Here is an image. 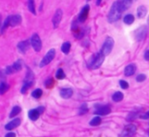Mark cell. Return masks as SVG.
Segmentation results:
<instances>
[{
  "label": "cell",
  "mask_w": 149,
  "mask_h": 137,
  "mask_svg": "<svg viewBox=\"0 0 149 137\" xmlns=\"http://www.w3.org/2000/svg\"><path fill=\"white\" fill-rule=\"evenodd\" d=\"M105 57L106 56L101 52L93 55L91 57V59H89V61H88L89 68H91V69H98V68H100L102 66V64H103V62L105 60Z\"/></svg>",
  "instance_id": "cell-1"
},
{
  "label": "cell",
  "mask_w": 149,
  "mask_h": 137,
  "mask_svg": "<svg viewBox=\"0 0 149 137\" xmlns=\"http://www.w3.org/2000/svg\"><path fill=\"white\" fill-rule=\"evenodd\" d=\"M121 11L120 10V9L118 8L117 6V3L116 2H114L111 7V10L108 13V16H107V20L109 23H115L117 22L120 17H121Z\"/></svg>",
  "instance_id": "cell-2"
},
{
  "label": "cell",
  "mask_w": 149,
  "mask_h": 137,
  "mask_svg": "<svg viewBox=\"0 0 149 137\" xmlns=\"http://www.w3.org/2000/svg\"><path fill=\"white\" fill-rule=\"evenodd\" d=\"M113 45H114V40L113 39V38L111 37H107L101 47V50L100 52L105 55V56H107L108 54L111 53L113 48Z\"/></svg>",
  "instance_id": "cell-3"
},
{
  "label": "cell",
  "mask_w": 149,
  "mask_h": 137,
  "mask_svg": "<svg viewBox=\"0 0 149 137\" xmlns=\"http://www.w3.org/2000/svg\"><path fill=\"white\" fill-rule=\"evenodd\" d=\"M148 28L147 25H142L141 27H139L138 29L135 30L134 31V36H135V39L138 41V42H141L143 41L147 35H148Z\"/></svg>",
  "instance_id": "cell-4"
},
{
  "label": "cell",
  "mask_w": 149,
  "mask_h": 137,
  "mask_svg": "<svg viewBox=\"0 0 149 137\" xmlns=\"http://www.w3.org/2000/svg\"><path fill=\"white\" fill-rule=\"evenodd\" d=\"M55 54H56L55 49H51L50 51H48V52L45 55V57L41 60L39 66L40 67H44V66H47L48 64H50L53 60V59L55 58Z\"/></svg>",
  "instance_id": "cell-5"
},
{
  "label": "cell",
  "mask_w": 149,
  "mask_h": 137,
  "mask_svg": "<svg viewBox=\"0 0 149 137\" xmlns=\"http://www.w3.org/2000/svg\"><path fill=\"white\" fill-rule=\"evenodd\" d=\"M22 66H23V61L19 59V60L16 61L13 65L7 66L4 73H5V74H11V73H17L22 69Z\"/></svg>",
  "instance_id": "cell-6"
},
{
  "label": "cell",
  "mask_w": 149,
  "mask_h": 137,
  "mask_svg": "<svg viewBox=\"0 0 149 137\" xmlns=\"http://www.w3.org/2000/svg\"><path fill=\"white\" fill-rule=\"evenodd\" d=\"M31 45L34 48L36 52H39L42 48V42L39 38V36L37 33H34L32 37L31 38Z\"/></svg>",
  "instance_id": "cell-7"
},
{
  "label": "cell",
  "mask_w": 149,
  "mask_h": 137,
  "mask_svg": "<svg viewBox=\"0 0 149 137\" xmlns=\"http://www.w3.org/2000/svg\"><path fill=\"white\" fill-rule=\"evenodd\" d=\"M136 131H137V128L135 125L134 124H129V125H127L122 133L120 134L121 136H133L136 134Z\"/></svg>",
  "instance_id": "cell-8"
},
{
  "label": "cell",
  "mask_w": 149,
  "mask_h": 137,
  "mask_svg": "<svg viewBox=\"0 0 149 137\" xmlns=\"http://www.w3.org/2000/svg\"><path fill=\"white\" fill-rule=\"evenodd\" d=\"M44 110H45L44 107H39V108H35V109H31L29 111L28 116L31 121H37L39 118L40 115L44 112Z\"/></svg>",
  "instance_id": "cell-9"
},
{
  "label": "cell",
  "mask_w": 149,
  "mask_h": 137,
  "mask_svg": "<svg viewBox=\"0 0 149 137\" xmlns=\"http://www.w3.org/2000/svg\"><path fill=\"white\" fill-rule=\"evenodd\" d=\"M89 11H90V6H89L88 4L85 5V6L81 9V10H80V12H79V17H78L79 22H80V23L85 22V21L86 20V18L88 17Z\"/></svg>",
  "instance_id": "cell-10"
},
{
  "label": "cell",
  "mask_w": 149,
  "mask_h": 137,
  "mask_svg": "<svg viewBox=\"0 0 149 137\" xmlns=\"http://www.w3.org/2000/svg\"><path fill=\"white\" fill-rule=\"evenodd\" d=\"M117 6L121 12L127 10L133 3V0H117Z\"/></svg>",
  "instance_id": "cell-11"
},
{
  "label": "cell",
  "mask_w": 149,
  "mask_h": 137,
  "mask_svg": "<svg viewBox=\"0 0 149 137\" xmlns=\"http://www.w3.org/2000/svg\"><path fill=\"white\" fill-rule=\"evenodd\" d=\"M62 16H63L62 10L61 9H58L56 10V12L54 13L53 17H52V24H53V27L55 29L58 28V26L59 25V24L61 22V19H62Z\"/></svg>",
  "instance_id": "cell-12"
},
{
  "label": "cell",
  "mask_w": 149,
  "mask_h": 137,
  "mask_svg": "<svg viewBox=\"0 0 149 137\" xmlns=\"http://www.w3.org/2000/svg\"><path fill=\"white\" fill-rule=\"evenodd\" d=\"M111 113V108L108 106H96L94 114L99 115H107Z\"/></svg>",
  "instance_id": "cell-13"
},
{
  "label": "cell",
  "mask_w": 149,
  "mask_h": 137,
  "mask_svg": "<svg viewBox=\"0 0 149 137\" xmlns=\"http://www.w3.org/2000/svg\"><path fill=\"white\" fill-rule=\"evenodd\" d=\"M136 65L135 64H129L128 66H127L125 67V70H124V73L127 77H130L132 75H134L136 72Z\"/></svg>",
  "instance_id": "cell-14"
},
{
  "label": "cell",
  "mask_w": 149,
  "mask_h": 137,
  "mask_svg": "<svg viewBox=\"0 0 149 137\" xmlns=\"http://www.w3.org/2000/svg\"><path fill=\"white\" fill-rule=\"evenodd\" d=\"M73 90L70 87H64L60 90V96L63 99H69L72 96Z\"/></svg>",
  "instance_id": "cell-15"
},
{
  "label": "cell",
  "mask_w": 149,
  "mask_h": 137,
  "mask_svg": "<svg viewBox=\"0 0 149 137\" xmlns=\"http://www.w3.org/2000/svg\"><path fill=\"white\" fill-rule=\"evenodd\" d=\"M21 123V120L20 118H16V119H13L11 122H10L9 123H7L5 125V129L6 130H11L13 129H16L17 127H18Z\"/></svg>",
  "instance_id": "cell-16"
},
{
  "label": "cell",
  "mask_w": 149,
  "mask_h": 137,
  "mask_svg": "<svg viewBox=\"0 0 149 137\" xmlns=\"http://www.w3.org/2000/svg\"><path fill=\"white\" fill-rule=\"evenodd\" d=\"M21 21H22V17L18 14L10 17V26H17L21 23Z\"/></svg>",
  "instance_id": "cell-17"
},
{
  "label": "cell",
  "mask_w": 149,
  "mask_h": 137,
  "mask_svg": "<svg viewBox=\"0 0 149 137\" xmlns=\"http://www.w3.org/2000/svg\"><path fill=\"white\" fill-rule=\"evenodd\" d=\"M30 43L29 40H24V41H22V42H19L17 44V48H18V51L22 53H24L28 48H29V45H30Z\"/></svg>",
  "instance_id": "cell-18"
},
{
  "label": "cell",
  "mask_w": 149,
  "mask_h": 137,
  "mask_svg": "<svg viewBox=\"0 0 149 137\" xmlns=\"http://www.w3.org/2000/svg\"><path fill=\"white\" fill-rule=\"evenodd\" d=\"M147 13H148V10H147L146 6L141 5V6L138 7V9H137V17H138L139 18H143V17H145L146 15H147Z\"/></svg>",
  "instance_id": "cell-19"
},
{
  "label": "cell",
  "mask_w": 149,
  "mask_h": 137,
  "mask_svg": "<svg viewBox=\"0 0 149 137\" xmlns=\"http://www.w3.org/2000/svg\"><path fill=\"white\" fill-rule=\"evenodd\" d=\"M33 84V80H24V85L21 88V93L22 94H25L26 91L32 86Z\"/></svg>",
  "instance_id": "cell-20"
},
{
  "label": "cell",
  "mask_w": 149,
  "mask_h": 137,
  "mask_svg": "<svg viewBox=\"0 0 149 137\" xmlns=\"http://www.w3.org/2000/svg\"><path fill=\"white\" fill-rule=\"evenodd\" d=\"M113 101H115V102H120L123 100L124 98V94L121 93V92H115L113 94Z\"/></svg>",
  "instance_id": "cell-21"
},
{
  "label": "cell",
  "mask_w": 149,
  "mask_h": 137,
  "mask_svg": "<svg viewBox=\"0 0 149 137\" xmlns=\"http://www.w3.org/2000/svg\"><path fill=\"white\" fill-rule=\"evenodd\" d=\"M123 21L126 24H132L134 21V16L133 14H127L124 17Z\"/></svg>",
  "instance_id": "cell-22"
},
{
  "label": "cell",
  "mask_w": 149,
  "mask_h": 137,
  "mask_svg": "<svg viewBox=\"0 0 149 137\" xmlns=\"http://www.w3.org/2000/svg\"><path fill=\"white\" fill-rule=\"evenodd\" d=\"M71 49V43L70 42H65L62 46H61V51L65 53V54H68Z\"/></svg>",
  "instance_id": "cell-23"
},
{
  "label": "cell",
  "mask_w": 149,
  "mask_h": 137,
  "mask_svg": "<svg viewBox=\"0 0 149 137\" xmlns=\"http://www.w3.org/2000/svg\"><path fill=\"white\" fill-rule=\"evenodd\" d=\"M100 123H101V119H100V116L93 117V118L90 121V122H89V124H90L91 126H93V127L99 126Z\"/></svg>",
  "instance_id": "cell-24"
},
{
  "label": "cell",
  "mask_w": 149,
  "mask_h": 137,
  "mask_svg": "<svg viewBox=\"0 0 149 137\" xmlns=\"http://www.w3.org/2000/svg\"><path fill=\"white\" fill-rule=\"evenodd\" d=\"M20 111H21L20 107H18V106L13 107V108L11 109V112H10V118H13L14 116L17 115L20 113Z\"/></svg>",
  "instance_id": "cell-25"
},
{
  "label": "cell",
  "mask_w": 149,
  "mask_h": 137,
  "mask_svg": "<svg viewBox=\"0 0 149 137\" xmlns=\"http://www.w3.org/2000/svg\"><path fill=\"white\" fill-rule=\"evenodd\" d=\"M28 9L32 14H36V10H35V3L34 0H28Z\"/></svg>",
  "instance_id": "cell-26"
},
{
  "label": "cell",
  "mask_w": 149,
  "mask_h": 137,
  "mask_svg": "<svg viewBox=\"0 0 149 137\" xmlns=\"http://www.w3.org/2000/svg\"><path fill=\"white\" fill-rule=\"evenodd\" d=\"M8 89H9V85L6 83V81L0 84V94H3L8 91Z\"/></svg>",
  "instance_id": "cell-27"
},
{
  "label": "cell",
  "mask_w": 149,
  "mask_h": 137,
  "mask_svg": "<svg viewBox=\"0 0 149 137\" xmlns=\"http://www.w3.org/2000/svg\"><path fill=\"white\" fill-rule=\"evenodd\" d=\"M42 94H43V92H42V90L41 89H35L32 93H31V96L33 97V98H35V99H39L41 96H42Z\"/></svg>",
  "instance_id": "cell-28"
},
{
  "label": "cell",
  "mask_w": 149,
  "mask_h": 137,
  "mask_svg": "<svg viewBox=\"0 0 149 137\" xmlns=\"http://www.w3.org/2000/svg\"><path fill=\"white\" fill-rule=\"evenodd\" d=\"M87 111H88L87 104H86V103H84V104H82V105H81V107H80V108H79V115H85V114H86V113H87Z\"/></svg>",
  "instance_id": "cell-29"
},
{
  "label": "cell",
  "mask_w": 149,
  "mask_h": 137,
  "mask_svg": "<svg viewBox=\"0 0 149 137\" xmlns=\"http://www.w3.org/2000/svg\"><path fill=\"white\" fill-rule=\"evenodd\" d=\"M56 78L58 80H64L65 78V73H64V71L61 68H59L57 71V73H56Z\"/></svg>",
  "instance_id": "cell-30"
},
{
  "label": "cell",
  "mask_w": 149,
  "mask_h": 137,
  "mask_svg": "<svg viewBox=\"0 0 149 137\" xmlns=\"http://www.w3.org/2000/svg\"><path fill=\"white\" fill-rule=\"evenodd\" d=\"M10 25V17H6V19L4 20V23H3V26H2V28H1V31H0V33H3L7 28H8V26Z\"/></svg>",
  "instance_id": "cell-31"
},
{
  "label": "cell",
  "mask_w": 149,
  "mask_h": 137,
  "mask_svg": "<svg viewBox=\"0 0 149 137\" xmlns=\"http://www.w3.org/2000/svg\"><path fill=\"white\" fill-rule=\"evenodd\" d=\"M53 84H54L53 80H52V78H49L48 80H46L45 86V87H47V88H51V87H53Z\"/></svg>",
  "instance_id": "cell-32"
},
{
  "label": "cell",
  "mask_w": 149,
  "mask_h": 137,
  "mask_svg": "<svg viewBox=\"0 0 149 137\" xmlns=\"http://www.w3.org/2000/svg\"><path fill=\"white\" fill-rule=\"evenodd\" d=\"M120 87H121L122 89H127L128 87H129L128 83H127L126 80H120Z\"/></svg>",
  "instance_id": "cell-33"
},
{
  "label": "cell",
  "mask_w": 149,
  "mask_h": 137,
  "mask_svg": "<svg viewBox=\"0 0 149 137\" xmlns=\"http://www.w3.org/2000/svg\"><path fill=\"white\" fill-rule=\"evenodd\" d=\"M146 79H147L146 74H139V75L136 77V80H137L138 82H143V81L146 80Z\"/></svg>",
  "instance_id": "cell-34"
},
{
  "label": "cell",
  "mask_w": 149,
  "mask_h": 137,
  "mask_svg": "<svg viewBox=\"0 0 149 137\" xmlns=\"http://www.w3.org/2000/svg\"><path fill=\"white\" fill-rule=\"evenodd\" d=\"M5 81V74L3 71H0V84Z\"/></svg>",
  "instance_id": "cell-35"
},
{
  "label": "cell",
  "mask_w": 149,
  "mask_h": 137,
  "mask_svg": "<svg viewBox=\"0 0 149 137\" xmlns=\"http://www.w3.org/2000/svg\"><path fill=\"white\" fill-rule=\"evenodd\" d=\"M144 59L147 60V61H149V50H147L144 53Z\"/></svg>",
  "instance_id": "cell-36"
},
{
  "label": "cell",
  "mask_w": 149,
  "mask_h": 137,
  "mask_svg": "<svg viewBox=\"0 0 149 137\" xmlns=\"http://www.w3.org/2000/svg\"><path fill=\"white\" fill-rule=\"evenodd\" d=\"M141 119H144V120H148V119H149V111H148L145 115H141Z\"/></svg>",
  "instance_id": "cell-37"
},
{
  "label": "cell",
  "mask_w": 149,
  "mask_h": 137,
  "mask_svg": "<svg viewBox=\"0 0 149 137\" xmlns=\"http://www.w3.org/2000/svg\"><path fill=\"white\" fill-rule=\"evenodd\" d=\"M5 136L6 137H14V136H16V134L15 133H8V134H6L5 135Z\"/></svg>",
  "instance_id": "cell-38"
},
{
  "label": "cell",
  "mask_w": 149,
  "mask_h": 137,
  "mask_svg": "<svg viewBox=\"0 0 149 137\" xmlns=\"http://www.w3.org/2000/svg\"><path fill=\"white\" fill-rule=\"evenodd\" d=\"M102 0H97V5H100Z\"/></svg>",
  "instance_id": "cell-39"
},
{
  "label": "cell",
  "mask_w": 149,
  "mask_h": 137,
  "mask_svg": "<svg viewBox=\"0 0 149 137\" xmlns=\"http://www.w3.org/2000/svg\"><path fill=\"white\" fill-rule=\"evenodd\" d=\"M0 26H1V16H0Z\"/></svg>",
  "instance_id": "cell-40"
},
{
  "label": "cell",
  "mask_w": 149,
  "mask_h": 137,
  "mask_svg": "<svg viewBox=\"0 0 149 137\" xmlns=\"http://www.w3.org/2000/svg\"><path fill=\"white\" fill-rule=\"evenodd\" d=\"M148 24H149V17H148Z\"/></svg>",
  "instance_id": "cell-41"
},
{
  "label": "cell",
  "mask_w": 149,
  "mask_h": 137,
  "mask_svg": "<svg viewBox=\"0 0 149 137\" xmlns=\"http://www.w3.org/2000/svg\"><path fill=\"white\" fill-rule=\"evenodd\" d=\"M148 135H149V130H148Z\"/></svg>",
  "instance_id": "cell-42"
},
{
  "label": "cell",
  "mask_w": 149,
  "mask_h": 137,
  "mask_svg": "<svg viewBox=\"0 0 149 137\" xmlns=\"http://www.w3.org/2000/svg\"><path fill=\"white\" fill-rule=\"evenodd\" d=\"M88 1H89V0H88Z\"/></svg>",
  "instance_id": "cell-43"
}]
</instances>
